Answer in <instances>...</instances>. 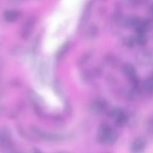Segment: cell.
<instances>
[{
  "instance_id": "obj_3",
  "label": "cell",
  "mask_w": 153,
  "mask_h": 153,
  "mask_svg": "<svg viewBox=\"0 0 153 153\" xmlns=\"http://www.w3.org/2000/svg\"><path fill=\"white\" fill-rule=\"evenodd\" d=\"M152 10L153 11V5H152Z\"/></svg>"
},
{
  "instance_id": "obj_1",
  "label": "cell",
  "mask_w": 153,
  "mask_h": 153,
  "mask_svg": "<svg viewBox=\"0 0 153 153\" xmlns=\"http://www.w3.org/2000/svg\"><path fill=\"white\" fill-rule=\"evenodd\" d=\"M145 145H146V143H145L144 140H143V139H137L133 143L132 146H131V149L134 152L139 153L143 150Z\"/></svg>"
},
{
  "instance_id": "obj_2",
  "label": "cell",
  "mask_w": 153,
  "mask_h": 153,
  "mask_svg": "<svg viewBox=\"0 0 153 153\" xmlns=\"http://www.w3.org/2000/svg\"><path fill=\"white\" fill-rule=\"evenodd\" d=\"M34 153H42V152H40L39 150H37V149H35V150H34Z\"/></svg>"
}]
</instances>
